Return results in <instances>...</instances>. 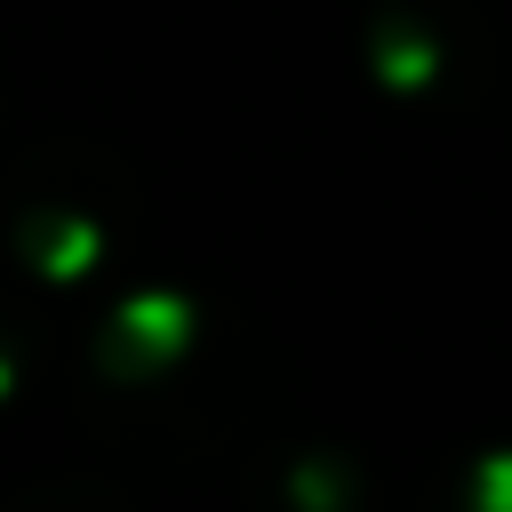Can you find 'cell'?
Wrapping results in <instances>:
<instances>
[{"instance_id":"7a4b0ae2","label":"cell","mask_w":512,"mask_h":512,"mask_svg":"<svg viewBox=\"0 0 512 512\" xmlns=\"http://www.w3.org/2000/svg\"><path fill=\"white\" fill-rule=\"evenodd\" d=\"M8 384H16V376H8V360H0V392H8Z\"/></svg>"},{"instance_id":"6da1fadb","label":"cell","mask_w":512,"mask_h":512,"mask_svg":"<svg viewBox=\"0 0 512 512\" xmlns=\"http://www.w3.org/2000/svg\"><path fill=\"white\" fill-rule=\"evenodd\" d=\"M120 336L144 344V352H168V344H184V304L176 296H136L120 312Z\"/></svg>"}]
</instances>
